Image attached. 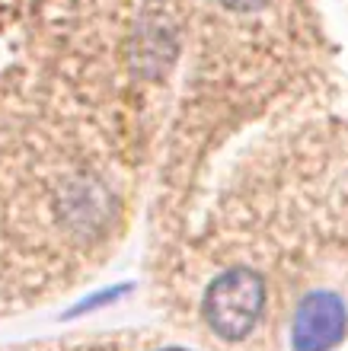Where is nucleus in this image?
I'll return each instance as SVG.
<instances>
[{
	"label": "nucleus",
	"instance_id": "1",
	"mask_svg": "<svg viewBox=\"0 0 348 351\" xmlns=\"http://www.w3.org/2000/svg\"><path fill=\"white\" fill-rule=\"evenodd\" d=\"M262 306H266L262 278L249 268H230L211 281L205 294V319L220 339L237 342L253 332Z\"/></svg>",
	"mask_w": 348,
	"mask_h": 351
},
{
	"label": "nucleus",
	"instance_id": "2",
	"mask_svg": "<svg viewBox=\"0 0 348 351\" xmlns=\"http://www.w3.org/2000/svg\"><path fill=\"white\" fill-rule=\"evenodd\" d=\"M345 335V304L329 291H313L294 313V351H329Z\"/></svg>",
	"mask_w": 348,
	"mask_h": 351
},
{
	"label": "nucleus",
	"instance_id": "3",
	"mask_svg": "<svg viewBox=\"0 0 348 351\" xmlns=\"http://www.w3.org/2000/svg\"><path fill=\"white\" fill-rule=\"evenodd\" d=\"M227 10H240V13H249V10H259V7H266L268 0H220Z\"/></svg>",
	"mask_w": 348,
	"mask_h": 351
},
{
	"label": "nucleus",
	"instance_id": "4",
	"mask_svg": "<svg viewBox=\"0 0 348 351\" xmlns=\"http://www.w3.org/2000/svg\"><path fill=\"white\" fill-rule=\"evenodd\" d=\"M163 351H185V348H163Z\"/></svg>",
	"mask_w": 348,
	"mask_h": 351
}]
</instances>
